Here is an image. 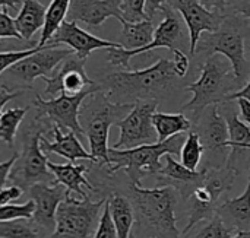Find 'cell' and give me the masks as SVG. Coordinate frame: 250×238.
<instances>
[{
  "instance_id": "obj_9",
  "label": "cell",
  "mask_w": 250,
  "mask_h": 238,
  "mask_svg": "<svg viewBox=\"0 0 250 238\" xmlns=\"http://www.w3.org/2000/svg\"><path fill=\"white\" fill-rule=\"evenodd\" d=\"M73 51L70 48H57L45 45L34 54L16 61L3 75L4 82L10 80L9 89H32V83L37 78H50L56 72V67ZM4 83V85H6Z\"/></svg>"
},
{
  "instance_id": "obj_47",
  "label": "cell",
  "mask_w": 250,
  "mask_h": 238,
  "mask_svg": "<svg viewBox=\"0 0 250 238\" xmlns=\"http://www.w3.org/2000/svg\"><path fill=\"white\" fill-rule=\"evenodd\" d=\"M23 0H0V7L12 9V10H19L22 6Z\"/></svg>"
},
{
  "instance_id": "obj_51",
  "label": "cell",
  "mask_w": 250,
  "mask_h": 238,
  "mask_svg": "<svg viewBox=\"0 0 250 238\" xmlns=\"http://www.w3.org/2000/svg\"><path fill=\"white\" fill-rule=\"evenodd\" d=\"M149 238H157V237H149Z\"/></svg>"
},
{
  "instance_id": "obj_48",
  "label": "cell",
  "mask_w": 250,
  "mask_h": 238,
  "mask_svg": "<svg viewBox=\"0 0 250 238\" xmlns=\"http://www.w3.org/2000/svg\"><path fill=\"white\" fill-rule=\"evenodd\" d=\"M237 10H239V13H242L243 16H246L248 19H250V4H245V6H242Z\"/></svg>"
},
{
  "instance_id": "obj_19",
  "label": "cell",
  "mask_w": 250,
  "mask_h": 238,
  "mask_svg": "<svg viewBox=\"0 0 250 238\" xmlns=\"http://www.w3.org/2000/svg\"><path fill=\"white\" fill-rule=\"evenodd\" d=\"M122 0H72L67 19L83 22L91 28H100L108 18L125 20L120 10Z\"/></svg>"
},
{
  "instance_id": "obj_37",
  "label": "cell",
  "mask_w": 250,
  "mask_h": 238,
  "mask_svg": "<svg viewBox=\"0 0 250 238\" xmlns=\"http://www.w3.org/2000/svg\"><path fill=\"white\" fill-rule=\"evenodd\" d=\"M40 48H42L41 45H35V47H31V48H26V50H21V51H1L0 53V76L10 67L13 66L16 61L34 54L35 51H38ZM3 88V85H0V89Z\"/></svg>"
},
{
  "instance_id": "obj_32",
  "label": "cell",
  "mask_w": 250,
  "mask_h": 238,
  "mask_svg": "<svg viewBox=\"0 0 250 238\" xmlns=\"http://www.w3.org/2000/svg\"><path fill=\"white\" fill-rule=\"evenodd\" d=\"M204 154H205V148L201 142L199 135L196 132H189L180 151V162L186 168L196 171L199 164L202 162Z\"/></svg>"
},
{
  "instance_id": "obj_17",
  "label": "cell",
  "mask_w": 250,
  "mask_h": 238,
  "mask_svg": "<svg viewBox=\"0 0 250 238\" xmlns=\"http://www.w3.org/2000/svg\"><path fill=\"white\" fill-rule=\"evenodd\" d=\"M26 193L35 205L32 221L51 236L56 225L57 208L69 195L67 190L59 183H37L31 186Z\"/></svg>"
},
{
  "instance_id": "obj_28",
  "label": "cell",
  "mask_w": 250,
  "mask_h": 238,
  "mask_svg": "<svg viewBox=\"0 0 250 238\" xmlns=\"http://www.w3.org/2000/svg\"><path fill=\"white\" fill-rule=\"evenodd\" d=\"M152 124L158 135V142H164L176 135L189 132L192 129V121L183 113L168 114L155 111L152 116Z\"/></svg>"
},
{
  "instance_id": "obj_41",
  "label": "cell",
  "mask_w": 250,
  "mask_h": 238,
  "mask_svg": "<svg viewBox=\"0 0 250 238\" xmlns=\"http://www.w3.org/2000/svg\"><path fill=\"white\" fill-rule=\"evenodd\" d=\"M167 9H168V0H146L145 1V13L148 19L151 20L158 12H166Z\"/></svg>"
},
{
  "instance_id": "obj_12",
  "label": "cell",
  "mask_w": 250,
  "mask_h": 238,
  "mask_svg": "<svg viewBox=\"0 0 250 238\" xmlns=\"http://www.w3.org/2000/svg\"><path fill=\"white\" fill-rule=\"evenodd\" d=\"M164 19L160 22L158 28L154 32V40L151 44L135 48V50H126L123 47H111L107 48V60L111 66L123 67L125 70H132L130 67V59L144 53H148L155 48H177L176 44L183 37V28L180 25L179 18L174 15V10L168 6V9L164 12Z\"/></svg>"
},
{
  "instance_id": "obj_10",
  "label": "cell",
  "mask_w": 250,
  "mask_h": 238,
  "mask_svg": "<svg viewBox=\"0 0 250 238\" xmlns=\"http://www.w3.org/2000/svg\"><path fill=\"white\" fill-rule=\"evenodd\" d=\"M101 86L95 80V83L85 91L76 94V95H67V94H60L56 98L45 99L42 98L38 92L35 94L34 99V107L37 108V116L47 119L51 124L59 126L60 129L72 130L76 133L79 139H83V130L79 123V113L83 101L94 92L100 91Z\"/></svg>"
},
{
  "instance_id": "obj_5",
  "label": "cell",
  "mask_w": 250,
  "mask_h": 238,
  "mask_svg": "<svg viewBox=\"0 0 250 238\" xmlns=\"http://www.w3.org/2000/svg\"><path fill=\"white\" fill-rule=\"evenodd\" d=\"M186 136L183 133L176 135L164 142H155L149 145H141L132 149H108L110 167L107 174L113 176L120 170H125L132 184L141 186V180L148 176H155L163 170L161 157L170 154L180 157L182 146Z\"/></svg>"
},
{
  "instance_id": "obj_18",
  "label": "cell",
  "mask_w": 250,
  "mask_h": 238,
  "mask_svg": "<svg viewBox=\"0 0 250 238\" xmlns=\"http://www.w3.org/2000/svg\"><path fill=\"white\" fill-rule=\"evenodd\" d=\"M59 44H66L76 56L81 59H88V56L100 48H111V47H122L119 42L107 41L103 38H98L88 31L82 29L75 20H67L60 25V28L54 32V35L50 38L47 45L57 47Z\"/></svg>"
},
{
  "instance_id": "obj_11",
  "label": "cell",
  "mask_w": 250,
  "mask_h": 238,
  "mask_svg": "<svg viewBox=\"0 0 250 238\" xmlns=\"http://www.w3.org/2000/svg\"><path fill=\"white\" fill-rule=\"evenodd\" d=\"M158 108L157 99H138L127 116L116 126L120 130L114 149H132L141 145L158 142V135L152 124V116Z\"/></svg>"
},
{
  "instance_id": "obj_8",
  "label": "cell",
  "mask_w": 250,
  "mask_h": 238,
  "mask_svg": "<svg viewBox=\"0 0 250 238\" xmlns=\"http://www.w3.org/2000/svg\"><path fill=\"white\" fill-rule=\"evenodd\" d=\"M105 198L100 200L76 199L67 195L56 212V225L50 238H91L94 236L100 212L104 208Z\"/></svg>"
},
{
  "instance_id": "obj_44",
  "label": "cell",
  "mask_w": 250,
  "mask_h": 238,
  "mask_svg": "<svg viewBox=\"0 0 250 238\" xmlns=\"http://www.w3.org/2000/svg\"><path fill=\"white\" fill-rule=\"evenodd\" d=\"M198 1L211 12L223 13L227 7V0H198Z\"/></svg>"
},
{
  "instance_id": "obj_22",
  "label": "cell",
  "mask_w": 250,
  "mask_h": 238,
  "mask_svg": "<svg viewBox=\"0 0 250 238\" xmlns=\"http://www.w3.org/2000/svg\"><path fill=\"white\" fill-rule=\"evenodd\" d=\"M48 171L53 174L54 181L62 184L67 193H75L79 196V199L89 198L88 192H95L97 187L86 178V174L89 173L88 165L85 164H75V162H66V164H54L47 162Z\"/></svg>"
},
{
  "instance_id": "obj_53",
  "label": "cell",
  "mask_w": 250,
  "mask_h": 238,
  "mask_svg": "<svg viewBox=\"0 0 250 238\" xmlns=\"http://www.w3.org/2000/svg\"><path fill=\"white\" fill-rule=\"evenodd\" d=\"M249 168H250V167H249Z\"/></svg>"
},
{
  "instance_id": "obj_30",
  "label": "cell",
  "mask_w": 250,
  "mask_h": 238,
  "mask_svg": "<svg viewBox=\"0 0 250 238\" xmlns=\"http://www.w3.org/2000/svg\"><path fill=\"white\" fill-rule=\"evenodd\" d=\"M29 107H15L6 110L0 117V140L7 145V148H13L15 139L18 135V129L25 119Z\"/></svg>"
},
{
  "instance_id": "obj_31",
  "label": "cell",
  "mask_w": 250,
  "mask_h": 238,
  "mask_svg": "<svg viewBox=\"0 0 250 238\" xmlns=\"http://www.w3.org/2000/svg\"><path fill=\"white\" fill-rule=\"evenodd\" d=\"M45 234L32 219L0 222V238H45Z\"/></svg>"
},
{
  "instance_id": "obj_26",
  "label": "cell",
  "mask_w": 250,
  "mask_h": 238,
  "mask_svg": "<svg viewBox=\"0 0 250 238\" xmlns=\"http://www.w3.org/2000/svg\"><path fill=\"white\" fill-rule=\"evenodd\" d=\"M229 127V148L230 155L227 158V164L237 167V159L248 151L250 145V127L242 120L236 113H231L227 119Z\"/></svg>"
},
{
  "instance_id": "obj_36",
  "label": "cell",
  "mask_w": 250,
  "mask_h": 238,
  "mask_svg": "<svg viewBox=\"0 0 250 238\" xmlns=\"http://www.w3.org/2000/svg\"><path fill=\"white\" fill-rule=\"evenodd\" d=\"M91 238H117V231H116L114 222H113V219H111L110 208H108L107 200H105V203H104L103 214H101V217H100L97 230H95L94 236Z\"/></svg>"
},
{
  "instance_id": "obj_40",
  "label": "cell",
  "mask_w": 250,
  "mask_h": 238,
  "mask_svg": "<svg viewBox=\"0 0 250 238\" xmlns=\"http://www.w3.org/2000/svg\"><path fill=\"white\" fill-rule=\"evenodd\" d=\"M23 193L25 192L19 186H16V184H12L9 187H3L0 190V208L12 203V202L18 200V199H21Z\"/></svg>"
},
{
  "instance_id": "obj_25",
  "label": "cell",
  "mask_w": 250,
  "mask_h": 238,
  "mask_svg": "<svg viewBox=\"0 0 250 238\" xmlns=\"http://www.w3.org/2000/svg\"><path fill=\"white\" fill-rule=\"evenodd\" d=\"M47 7L38 0H23L18 16L15 18L16 28L22 40L29 41L34 34L44 26Z\"/></svg>"
},
{
  "instance_id": "obj_23",
  "label": "cell",
  "mask_w": 250,
  "mask_h": 238,
  "mask_svg": "<svg viewBox=\"0 0 250 238\" xmlns=\"http://www.w3.org/2000/svg\"><path fill=\"white\" fill-rule=\"evenodd\" d=\"M215 215L234 234L240 231H250V177L245 192L231 200L217 206Z\"/></svg>"
},
{
  "instance_id": "obj_7",
  "label": "cell",
  "mask_w": 250,
  "mask_h": 238,
  "mask_svg": "<svg viewBox=\"0 0 250 238\" xmlns=\"http://www.w3.org/2000/svg\"><path fill=\"white\" fill-rule=\"evenodd\" d=\"M230 72L233 69L220 54H211L202 64L199 79L186 86V91L192 92L193 97L182 110L192 113L196 119L205 108L227 102L233 89V83L229 80Z\"/></svg>"
},
{
  "instance_id": "obj_35",
  "label": "cell",
  "mask_w": 250,
  "mask_h": 238,
  "mask_svg": "<svg viewBox=\"0 0 250 238\" xmlns=\"http://www.w3.org/2000/svg\"><path fill=\"white\" fill-rule=\"evenodd\" d=\"M145 1L146 0H122L120 10L123 19L127 22H139L148 19L145 13Z\"/></svg>"
},
{
  "instance_id": "obj_29",
  "label": "cell",
  "mask_w": 250,
  "mask_h": 238,
  "mask_svg": "<svg viewBox=\"0 0 250 238\" xmlns=\"http://www.w3.org/2000/svg\"><path fill=\"white\" fill-rule=\"evenodd\" d=\"M72 0H51L45 10V19L44 26L41 31V38L38 41V45L45 47L50 38L54 35V32L60 28V25L64 22V18L69 13Z\"/></svg>"
},
{
  "instance_id": "obj_42",
  "label": "cell",
  "mask_w": 250,
  "mask_h": 238,
  "mask_svg": "<svg viewBox=\"0 0 250 238\" xmlns=\"http://www.w3.org/2000/svg\"><path fill=\"white\" fill-rule=\"evenodd\" d=\"M16 159H18V152H15L9 159H6V161H1V162H0V190L4 187L6 181L9 180L10 171H12V168H13V165H15Z\"/></svg>"
},
{
  "instance_id": "obj_6",
  "label": "cell",
  "mask_w": 250,
  "mask_h": 238,
  "mask_svg": "<svg viewBox=\"0 0 250 238\" xmlns=\"http://www.w3.org/2000/svg\"><path fill=\"white\" fill-rule=\"evenodd\" d=\"M239 176V167L224 164L223 167H205L204 180L195 187L190 196L185 200L188 205V224L182 231L186 236L193 227L202 221H209L215 215L218 199L224 192H229Z\"/></svg>"
},
{
  "instance_id": "obj_52",
  "label": "cell",
  "mask_w": 250,
  "mask_h": 238,
  "mask_svg": "<svg viewBox=\"0 0 250 238\" xmlns=\"http://www.w3.org/2000/svg\"><path fill=\"white\" fill-rule=\"evenodd\" d=\"M249 53H250V48H249Z\"/></svg>"
},
{
  "instance_id": "obj_20",
  "label": "cell",
  "mask_w": 250,
  "mask_h": 238,
  "mask_svg": "<svg viewBox=\"0 0 250 238\" xmlns=\"http://www.w3.org/2000/svg\"><path fill=\"white\" fill-rule=\"evenodd\" d=\"M166 158V167H163V170L155 174L160 187L163 186H170L173 187L180 199L186 200L190 193L195 190V187L204 180L205 177V168L202 170H196L192 171L189 168H186L182 162L174 159V155H164Z\"/></svg>"
},
{
  "instance_id": "obj_33",
  "label": "cell",
  "mask_w": 250,
  "mask_h": 238,
  "mask_svg": "<svg viewBox=\"0 0 250 238\" xmlns=\"http://www.w3.org/2000/svg\"><path fill=\"white\" fill-rule=\"evenodd\" d=\"M35 211L34 202L29 199L25 203H9L0 208V222H9L16 219H32Z\"/></svg>"
},
{
  "instance_id": "obj_3",
  "label": "cell",
  "mask_w": 250,
  "mask_h": 238,
  "mask_svg": "<svg viewBox=\"0 0 250 238\" xmlns=\"http://www.w3.org/2000/svg\"><path fill=\"white\" fill-rule=\"evenodd\" d=\"M129 192L142 230L157 238H182L176 219V205L180 196L173 187L146 189L130 183Z\"/></svg>"
},
{
  "instance_id": "obj_45",
  "label": "cell",
  "mask_w": 250,
  "mask_h": 238,
  "mask_svg": "<svg viewBox=\"0 0 250 238\" xmlns=\"http://www.w3.org/2000/svg\"><path fill=\"white\" fill-rule=\"evenodd\" d=\"M239 98H245V99L250 101V75H249V79H248V83H246L242 89L234 91V92H231V94L227 97V102L234 101V99H239Z\"/></svg>"
},
{
  "instance_id": "obj_4",
  "label": "cell",
  "mask_w": 250,
  "mask_h": 238,
  "mask_svg": "<svg viewBox=\"0 0 250 238\" xmlns=\"http://www.w3.org/2000/svg\"><path fill=\"white\" fill-rule=\"evenodd\" d=\"M51 123L35 114V117L23 127L21 135V152L10 171L9 180L19 186L25 193L37 183H56L47 167V157L41 148V139L50 132Z\"/></svg>"
},
{
  "instance_id": "obj_27",
  "label": "cell",
  "mask_w": 250,
  "mask_h": 238,
  "mask_svg": "<svg viewBox=\"0 0 250 238\" xmlns=\"http://www.w3.org/2000/svg\"><path fill=\"white\" fill-rule=\"evenodd\" d=\"M122 34L119 37V44L126 50H135L145 47L154 40V23L151 19H144L139 22H122Z\"/></svg>"
},
{
  "instance_id": "obj_39",
  "label": "cell",
  "mask_w": 250,
  "mask_h": 238,
  "mask_svg": "<svg viewBox=\"0 0 250 238\" xmlns=\"http://www.w3.org/2000/svg\"><path fill=\"white\" fill-rule=\"evenodd\" d=\"M171 51H173V60H171L173 70L177 78H185L186 73L189 72V57L180 48H173Z\"/></svg>"
},
{
  "instance_id": "obj_2",
  "label": "cell",
  "mask_w": 250,
  "mask_h": 238,
  "mask_svg": "<svg viewBox=\"0 0 250 238\" xmlns=\"http://www.w3.org/2000/svg\"><path fill=\"white\" fill-rule=\"evenodd\" d=\"M133 108V102H114L100 89L91 94L82 104L79 123L85 139H88L91 155L100 167H110L108 159V135L111 126L123 120Z\"/></svg>"
},
{
  "instance_id": "obj_13",
  "label": "cell",
  "mask_w": 250,
  "mask_h": 238,
  "mask_svg": "<svg viewBox=\"0 0 250 238\" xmlns=\"http://www.w3.org/2000/svg\"><path fill=\"white\" fill-rule=\"evenodd\" d=\"M205 110L204 116H198L195 121H192V127L196 124L198 130L195 132L199 135L205 152H209L211 157L215 158L214 167L218 168L227 162L230 155L229 127L226 119L218 110V105H211Z\"/></svg>"
},
{
  "instance_id": "obj_21",
  "label": "cell",
  "mask_w": 250,
  "mask_h": 238,
  "mask_svg": "<svg viewBox=\"0 0 250 238\" xmlns=\"http://www.w3.org/2000/svg\"><path fill=\"white\" fill-rule=\"evenodd\" d=\"M48 133L53 136L54 140L50 142V140L45 139V136L41 139V148H42L44 152L56 154V155L67 159L69 162L91 161L92 164H97L95 158L91 155V152H88L83 148L81 139L72 130L63 132V129H60L59 126L53 124Z\"/></svg>"
},
{
  "instance_id": "obj_15",
  "label": "cell",
  "mask_w": 250,
  "mask_h": 238,
  "mask_svg": "<svg viewBox=\"0 0 250 238\" xmlns=\"http://www.w3.org/2000/svg\"><path fill=\"white\" fill-rule=\"evenodd\" d=\"M205 48L211 54H221L229 59L233 76L240 83L246 76V54H245V37L233 25H227L226 20L218 31L212 32L205 40Z\"/></svg>"
},
{
  "instance_id": "obj_24",
  "label": "cell",
  "mask_w": 250,
  "mask_h": 238,
  "mask_svg": "<svg viewBox=\"0 0 250 238\" xmlns=\"http://www.w3.org/2000/svg\"><path fill=\"white\" fill-rule=\"evenodd\" d=\"M107 203L117 231V238H130L133 225L136 222V214L132 200L125 195L111 193L110 198H107Z\"/></svg>"
},
{
  "instance_id": "obj_14",
  "label": "cell",
  "mask_w": 250,
  "mask_h": 238,
  "mask_svg": "<svg viewBox=\"0 0 250 238\" xmlns=\"http://www.w3.org/2000/svg\"><path fill=\"white\" fill-rule=\"evenodd\" d=\"M168 6L179 12L189 31V54L196 53V47L204 32H215L224 23L226 16L218 12H211L198 0H168Z\"/></svg>"
},
{
  "instance_id": "obj_34",
  "label": "cell",
  "mask_w": 250,
  "mask_h": 238,
  "mask_svg": "<svg viewBox=\"0 0 250 238\" xmlns=\"http://www.w3.org/2000/svg\"><path fill=\"white\" fill-rule=\"evenodd\" d=\"M234 236L231 230H229L220 217L214 215L205 227H202L193 238H230Z\"/></svg>"
},
{
  "instance_id": "obj_1",
  "label": "cell",
  "mask_w": 250,
  "mask_h": 238,
  "mask_svg": "<svg viewBox=\"0 0 250 238\" xmlns=\"http://www.w3.org/2000/svg\"><path fill=\"white\" fill-rule=\"evenodd\" d=\"M176 78L171 60L160 59L146 69L119 70L97 82L111 101L135 102L138 99H157L171 88Z\"/></svg>"
},
{
  "instance_id": "obj_38",
  "label": "cell",
  "mask_w": 250,
  "mask_h": 238,
  "mask_svg": "<svg viewBox=\"0 0 250 238\" xmlns=\"http://www.w3.org/2000/svg\"><path fill=\"white\" fill-rule=\"evenodd\" d=\"M6 38H16V40H22V35L19 34L15 19L10 18V15L7 13L6 7H0V41L6 40Z\"/></svg>"
},
{
  "instance_id": "obj_43",
  "label": "cell",
  "mask_w": 250,
  "mask_h": 238,
  "mask_svg": "<svg viewBox=\"0 0 250 238\" xmlns=\"http://www.w3.org/2000/svg\"><path fill=\"white\" fill-rule=\"evenodd\" d=\"M22 94H23L22 89H9V88H6V86L3 85V88L0 89V117H1V114H3L4 105H6L9 101L18 98V97L22 95Z\"/></svg>"
},
{
  "instance_id": "obj_50",
  "label": "cell",
  "mask_w": 250,
  "mask_h": 238,
  "mask_svg": "<svg viewBox=\"0 0 250 238\" xmlns=\"http://www.w3.org/2000/svg\"><path fill=\"white\" fill-rule=\"evenodd\" d=\"M248 151H250V145H249V146H248Z\"/></svg>"
},
{
  "instance_id": "obj_16",
  "label": "cell",
  "mask_w": 250,
  "mask_h": 238,
  "mask_svg": "<svg viewBox=\"0 0 250 238\" xmlns=\"http://www.w3.org/2000/svg\"><path fill=\"white\" fill-rule=\"evenodd\" d=\"M86 59H81L75 53L66 57L59 66L57 70L50 78H44L45 82V95L56 98L57 94L76 95L86 88L92 86L95 80L89 79L85 72Z\"/></svg>"
},
{
  "instance_id": "obj_46",
  "label": "cell",
  "mask_w": 250,
  "mask_h": 238,
  "mask_svg": "<svg viewBox=\"0 0 250 238\" xmlns=\"http://www.w3.org/2000/svg\"><path fill=\"white\" fill-rule=\"evenodd\" d=\"M239 108H240V117L242 120L250 127V101L245 99V98H239L237 99Z\"/></svg>"
},
{
  "instance_id": "obj_49",
  "label": "cell",
  "mask_w": 250,
  "mask_h": 238,
  "mask_svg": "<svg viewBox=\"0 0 250 238\" xmlns=\"http://www.w3.org/2000/svg\"><path fill=\"white\" fill-rule=\"evenodd\" d=\"M230 238H250V231H240V233H236L233 237Z\"/></svg>"
}]
</instances>
